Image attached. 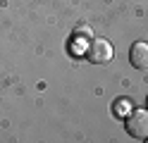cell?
I'll list each match as a JSON object with an SVG mask.
<instances>
[{
	"mask_svg": "<svg viewBox=\"0 0 148 143\" xmlns=\"http://www.w3.org/2000/svg\"><path fill=\"white\" fill-rule=\"evenodd\" d=\"M146 141H148V138H146Z\"/></svg>",
	"mask_w": 148,
	"mask_h": 143,
	"instance_id": "8992f818",
	"label": "cell"
},
{
	"mask_svg": "<svg viewBox=\"0 0 148 143\" xmlns=\"http://www.w3.org/2000/svg\"><path fill=\"white\" fill-rule=\"evenodd\" d=\"M124 127L132 138L146 141L148 138V110H132L124 117Z\"/></svg>",
	"mask_w": 148,
	"mask_h": 143,
	"instance_id": "6da1fadb",
	"label": "cell"
},
{
	"mask_svg": "<svg viewBox=\"0 0 148 143\" xmlns=\"http://www.w3.org/2000/svg\"><path fill=\"white\" fill-rule=\"evenodd\" d=\"M146 105H148V98H146Z\"/></svg>",
	"mask_w": 148,
	"mask_h": 143,
	"instance_id": "5b68a950",
	"label": "cell"
},
{
	"mask_svg": "<svg viewBox=\"0 0 148 143\" xmlns=\"http://www.w3.org/2000/svg\"><path fill=\"white\" fill-rule=\"evenodd\" d=\"M129 62H132V67H136V69L148 72V43L146 41H136L129 48Z\"/></svg>",
	"mask_w": 148,
	"mask_h": 143,
	"instance_id": "3957f363",
	"label": "cell"
},
{
	"mask_svg": "<svg viewBox=\"0 0 148 143\" xmlns=\"http://www.w3.org/2000/svg\"><path fill=\"white\" fill-rule=\"evenodd\" d=\"M124 107H127V103L122 100V103H119V105H117V112H119V114H122V112H124Z\"/></svg>",
	"mask_w": 148,
	"mask_h": 143,
	"instance_id": "277c9868",
	"label": "cell"
},
{
	"mask_svg": "<svg viewBox=\"0 0 148 143\" xmlns=\"http://www.w3.org/2000/svg\"><path fill=\"white\" fill-rule=\"evenodd\" d=\"M86 57L96 64H105L115 57V50H112V43H108L105 38H91L88 41V48H86Z\"/></svg>",
	"mask_w": 148,
	"mask_h": 143,
	"instance_id": "7a4b0ae2",
	"label": "cell"
}]
</instances>
